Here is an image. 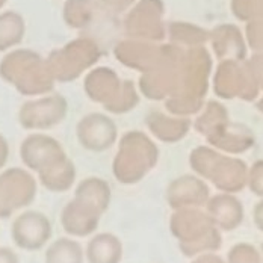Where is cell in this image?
<instances>
[{
  "mask_svg": "<svg viewBox=\"0 0 263 263\" xmlns=\"http://www.w3.org/2000/svg\"><path fill=\"white\" fill-rule=\"evenodd\" d=\"M171 230L180 239V248L186 256L216 251L222 242L211 216L194 208L179 209L171 219Z\"/></svg>",
  "mask_w": 263,
  "mask_h": 263,
  "instance_id": "obj_1",
  "label": "cell"
},
{
  "mask_svg": "<svg viewBox=\"0 0 263 263\" xmlns=\"http://www.w3.org/2000/svg\"><path fill=\"white\" fill-rule=\"evenodd\" d=\"M36 194L35 180L18 168L0 176V218H8L12 212L29 206Z\"/></svg>",
  "mask_w": 263,
  "mask_h": 263,
  "instance_id": "obj_2",
  "label": "cell"
},
{
  "mask_svg": "<svg viewBox=\"0 0 263 263\" xmlns=\"http://www.w3.org/2000/svg\"><path fill=\"white\" fill-rule=\"evenodd\" d=\"M12 239L17 247L35 251L43 248L52 236V224L41 212H25L12 224Z\"/></svg>",
  "mask_w": 263,
  "mask_h": 263,
  "instance_id": "obj_3",
  "label": "cell"
},
{
  "mask_svg": "<svg viewBox=\"0 0 263 263\" xmlns=\"http://www.w3.org/2000/svg\"><path fill=\"white\" fill-rule=\"evenodd\" d=\"M65 102L62 97H49L26 103L20 112V121L27 129H43L56 124L64 118Z\"/></svg>",
  "mask_w": 263,
  "mask_h": 263,
  "instance_id": "obj_4",
  "label": "cell"
},
{
  "mask_svg": "<svg viewBox=\"0 0 263 263\" xmlns=\"http://www.w3.org/2000/svg\"><path fill=\"white\" fill-rule=\"evenodd\" d=\"M99 218L100 212L76 198L64 208L61 222L67 233L73 236H86L96 230Z\"/></svg>",
  "mask_w": 263,
  "mask_h": 263,
  "instance_id": "obj_5",
  "label": "cell"
},
{
  "mask_svg": "<svg viewBox=\"0 0 263 263\" xmlns=\"http://www.w3.org/2000/svg\"><path fill=\"white\" fill-rule=\"evenodd\" d=\"M22 158L29 168L43 171L52 163L62 159V152L54 139L43 135L27 138L22 147Z\"/></svg>",
  "mask_w": 263,
  "mask_h": 263,
  "instance_id": "obj_6",
  "label": "cell"
},
{
  "mask_svg": "<svg viewBox=\"0 0 263 263\" xmlns=\"http://www.w3.org/2000/svg\"><path fill=\"white\" fill-rule=\"evenodd\" d=\"M208 215L219 230L232 232L243 221V206L235 195L226 192L208 201Z\"/></svg>",
  "mask_w": 263,
  "mask_h": 263,
  "instance_id": "obj_7",
  "label": "cell"
},
{
  "mask_svg": "<svg viewBox=\"0 0 263 263\" xmlns=\"http://www.w3.org/2000/svg\"><path fill=\"white\" fill-rule=\"evenodd\" d=\"M168 200L174 209L200 208L209 201V189L200 180L186 179L171 186Z\"/></svg>",
  "mask_w": 263,
  "mask_h": 263,
  "instance_id": "obj_8",
  "label": "cell"
},
{
  "mask_svg": "<svg viewBox=\"0 0 263 263\" xmlns=\"http://www.w3.org/2000/svg\"><path fill=\"white\" fill-rule=\"evenodd\" d=\"M123 256L121 242L114 236L102 233L92 237L86 248V257L89 263H118Z\"/></svg>",
  "mask_w": 263,
  "mask_h": 263,
  "instance_id": "obj_9",
  "label": "cell"
},
{
  "mask_svg": "<svg viewBox=\"0 0 263 263\" xmlns=\"http://www.w3.org/2000/svg\"><path fill=\"white\" fill-rule=\"evenodd\" d=\"M40 177L47 189L53 192H62L67 191L73 183L74 168L68 160L62 158L52 163L50 166L44 168L43 171H40Z\"/></svg>",
  "mask_w": 263,
  "mask_h": 263,
  "instance_id": "obj_10",
  "label": "cell"
},
{
  "mask_svg": "<svg viewBox=\"0 0 263 263\" xmlns=\"http://www.w3.org/2000/svg\"><path fill=\"white\" fill-rule=\"evenodd\" d=\"M46 263H83V251L76 240L61 237L46 251Z\"/></svg>",
  "mask_w": 263,
  "mask_h": 263,
  "instance_id": "obj_11",
  "label": "cell"
},
{
  "mask_svg": "<svg viewBox=\"0 0 263 263\" xmlns=\"http://www.w3.org/2000/svg\"><path fill=\"white\" fill-rule=\"evenodd\" d=\"M76 198L102 213L109 203V191L106 184L99 180H86L78 187Z\"/></svg>",
  "mask_w": 263,
  "mask_h": 263,
  "instance_id": "obj_12",
  "label": "cell"
},
{
  "mask_svg": "<svg viewBox=\"0 0 263 263\" xmlns=\"http://www.w3.org/2000/svg\"><path fill=\"white\" fill-rule=\"evenodd\" d=\"M227 263H262V254L250 243H237L229 251Z\"/></svg>",
  "mask_w": 263,
  "mask_h": 263,
  "instance_id": "obj_13",
  "label": "cell"
},
{
  "mask_svg": "<svg viewBox=\"0 0 263 263\" xmlns=\"http://www.w3.org/2000/svg\"><path fill=\"white\" fill-rule=\"evenodd\" d=\"M248 186L253 194L263 198V162L254 163L248 174Z\"/></svg>",
  "mask_w": 263,
  "mask_h": 263,
  "instance_id": "obj_14",
  "label": "cell"
},
{
  "mask_svg": "<svg viewBox=\"0 0 263 263\" xmlns=\"http://www.w3.org/2000/svg\"><path fill=\"white\" fill-rule=\"evenodd\" d=\"M0 263H20L17 254L5 247H0Z\"/></svg>",
  "mask_w": 263,
  "mask_h": 263,
  "instance_id": "obj_15",
  "label": "cell"
},
{
  "mask_svg": "<svg viewBox=\"0 0 263 263\" xmlns=\"http://www.w3.org/2000/svg\"><path fill=\"white\" fill-rule=\"evenodd\" d=\"M253 218H254V224L256 227L263 232V200L259 201L254 208V212H253Z\"/></svg>",
  "mask_w": 263,
  "mask_h": 263,
  "instance_id": "obj_16",
  "label": "cell"
},
{
  "mask_svg": "<svg viewBox=\"0 0 263 263\" xmlns=\"http://www.w3.org/2000/svg\"><path fill=\"white\" fill-rule=\"evenodd\" d=\"M192 263H226L219 256L216 254H211V253H204L200 257H197Z\"/></svg>",
  "mask_w": 263,
  "mask_h": 263,
  "instance_id": "obj_17",
  "label": "cell"
},
{
  "mask_svg": "<svg viewBox=\"0 0 263 263\" xmlns=\"http://www.w3.org/2000/svg\"><path fill=\"white\" fill-rule=\"evenodd\" d=\"M6 159H8V144H6L5 138L0 136V168L5 165Z\"/></svg>",
  "mask_w": 263,
  "mask_h": 263,
  "instance_id": "obj_18",
  "label": "cell"
},
{
  "mask_svg": "<svg viewBox=\"0 0 263 263\" xmlns=\"http://www.w3.org/2000/svg\"><path fill=\"white\" fill-rule=\"evenodd\" d=\"M262 263H263V243H262Z\"/></svg>",
  "mask_w": 263,
  "mask_h": 263,
  "instance_id": "obj_19",
  "label": "cell"
}]
</instances>
